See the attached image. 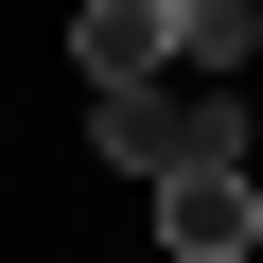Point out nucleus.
Segmentation results:
<instances>
[{
  "label": "nucleus",
  "mask_w": 263,
  "mask_h": 263,
  "mask_svg": "<svg viewBox=\"0 0 263 263\" xmlns=\"http://www.w3.org/2000/svg\"><path fill=\"white\" fill-rule=\"evenodd\" d=\"M158 246H176V263H246V246H263V176H246V158H176V176H158Z\"/></svg>",
  "instance_id": "f03ea898"
},
{
  "label": "nucleus",
  "mask_w": 263,
  "mask_h": 263,
  "mask_svg": "<svg viewBox=\"0 0 263 263\" xmlns=\"http://www.w3.org/2000/svg\"><path fill=\"white\" fill-rule=\"evenodd\" d=\"M70 70L88 88H158L176 70V0H70Z\"/></svg>",
  "instance_id": "7ed1b4c3"
},
{
  "label": "nucleus",
  "mask_w": 263,
  "mask_h": 263,
  "mask_svg": "<svg viewBox=\"0 0 263 263\" xmlns=\"http://www.w3.org/2000/svg\"><path fill=\"white\" fill-rule=\"evenodd\" d=\"M246 88H263V70H246Z\"/></svg>",
  "instance_id": "39448f33"
},
{
  "label": "nucleus",
  "mask_w": 263,
  "mask_h": 263,
  "mask_svg": "<svg viewBox=\"0 0 263 263\" xmlns=\"http://www.w3.org/2000/svg\"><path fill=\"white\" fill-rule=\"evenodd\" d=\"M176 53L193 70H263V0H176Z\"/></svg>",
  "instance_id": "20e7f679"
},
{
  "label": "nucleus",
  "mask_w": 263,
  "mask_h": 263,
  "mask_svg": "<svg viewBox=\"0 0 263 263\" xmlns=\"http://www.w3.org/2000/svg\"><path fill=\"white\" fill-rule=\"evenodd\" d=\"M88 141H105V176H176V158H246V70H211V88H88Z\"/></svg>",
  "instance_id": "f257e3e1"
}]
</instances>
